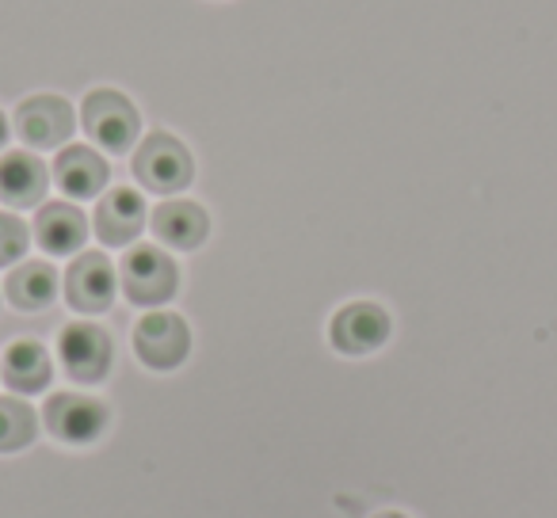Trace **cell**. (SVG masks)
<instances>
[{
    "label": "cell",
    "mask_w": 557,
    "mask_h": 518,
    "mask_svg": "<svg viewBox=\"0 0 557 518\" xmlns=\"http://www.w3.org/2000/svg\"><path fill=\"white\" fill-rule=\"evenodd\" d=\"M58 363L73 386H103L115 370V343L96 320H70L58 332Z\"/></svg>",
    "instance_id": "cell-7"
},
{
    "label": "cell",
    "mask_w": 557,
    "mask_h": 518,
    "mask_svg": "<svg viewBox=\"0 0 557 518\" xmlns=\"http://www.w3.org/2000/svg\"><path fill=\"white\" fill-rule=\"evenodd\" d=\"M131 172L149 194H180L195 184V153L169 130H153L134 149Z\"/></svg>",
    "instance_id": "cell-5"
},
{
    "label": "cell",
    "mask_w": 557,
    "mask_h": 518,
    "mask_svg": "<svg viewBox=\"0 0 557 518\" xmlns=\"http://www.w3.org/2000/svg\"><path fill=\"white\" fill-rule=\"evenodd\" d=\"M0 378L16 396H35L47 393L50 381H54V358H50L47 343L42 340H12L4 343V355H0Z\"/></svg>",
    "instance_id": "cell-15"
},
{
    "label": "cell",
    "mask_w": 557,
    "mask_h": 518,
    "mask_svg": "<svg viewBox=\"0 0 557 518\" xmlns=\"http://www.w3.org/2000/svg\"><path fill=\"white\" fill-rule=\"evenodd\" d=\"M9 134H12V126H9V118H4V111H0V153L9 146Z\"/></svg>",
    "instance_id": "cell-20"
},
{
    "label": "cell",
    "mask_w": 557,
    "mask_h": 518,
    "mask_svg": "<svg viewBox=\"0 0 557 518\" xmlns=\"http://www.w3.org/2000/svg\"><path fill=\"white\" fill-rule=\"evenodd\" d=\"M50 191V168L32 149H4L0 153V202L12 210L42 206Z\"/></svg>",
    "instance_id": "cell-13"
},
{
    "label": "cell",
    "mask_w": 557,
    "mask_h": 518,
    "mask_svg": "<svg viewBox=\"0 0 557 518\" xmlns=\"http://www.w3.org/2000/svg\"><path fill=\"white\" fill-rule=\"evenodd\" d=\"M65 305L81 317H103L115 309L119 298V267L103 252H77L62 275Z\"/></svg>",
    "instance_id": "cell-8"
},
{
    "label": "cell",
    "mask_w": 557,
    "mask_h": 518,
    "mask_svg": "<svg viewBox=\"0 0 557 518\" xmlns=\"http://www.w3.org/2000/svg\"><path fill=\"white\" fill-rule=\"evenodd\" d=\"M397 320L374 298H356V302H344L341 309L329 317L325 325V340L348 363H363V358L379 355L394 343Z\"/></svg>",
    "instance_id": "cell-2"
},
{
    "label": "cell",
    "mask_w": 557,
    "mask_h": 518,
    "mask_svg": "<svg viewBox=\"0 0 557 518\" xmlns=\"http://www.w3.org/2000/svg\"><path fill=\"white\" fill-rule=\"evenodd\" d=\"M134 358L149 374H176L195 351V328L172 309H153L134 325Z\"/></svg>",
    "instance_id": "cell-4"
},
{
    "label": "cell",
    "mask_w": 557,
    "mask_h": 518,
    "mask_svg": "<svg viewBox=\"0 0 557 518\" xmlns=\"http://www.w3.org/2000/svg\"><path fill=\"white\" fill-rule=\"evenodd\" d=\"M119 290L131 305L161 309L180 294V264L157 244H131L119 264Z\"/></svg>",
    "instance_id": "cell-3"
},
{
    "label": "cell",
    "mask_w": 557,
    "mask_h": 518,
    "mask_svg": "<svg viewBox=\"0 0 557 518\" xmlns=\"http://www.w3.org/2000/svg\"><path fill=\"white\" fill-rule=\"evenodd\" d=\"M81 126H85L96 149H103L111 156H126L138 146L141 115L115 88H92L85 96V103H81Z\"/></svg>",
    "instance_id": "cell-6"
},
{
    "label": "cell",
    "mask_w": 557,
    "mask_h": 518,
    "mask_svg": "<svg viewBox=\"0 0 557 518\" xmlns=\"http://www.w3.org/2000/svg\"><path fill=\"white\" fill-rule=\"evenodd\" d=\"M58 298H62V275L50 260H24L4 279V302L27 317L54 309Z\"/></svg>",
    "instance_id": "cell-14"
},
{
    "label": "cell",
    "mask_w": 557,
    "mask_h": 518,
    "mask_svg": "<svg viewBox=\"0 0 557 518\" xmlns=\"http://www.w3.org/2000/svg\"><path fill=\"white\" fill-rule=\"evenodd\" d=\"M32 248V229L12 210H0V267H16Z\"/></svg>",
    "instance_id": "cell-18"
},
{
    "label": "cell",
    "mask_w": 557,
    "mask_h": 518,
    "mask_svg": "<svg viewBox=\"0 0 557 518\" xmlns=\"http://www.w3.org/2000/svg\"><path fill=\"white\" fill-rule=\"evenodd\" d=\"M0 305H4V298H0Z\"/></svg>",
    "instance_id": "cell-21"
},
{
    "label": "cell",
    "mask_w": 557,
    "mask_h": 518,
    "mask_svg": "<svg viewBox=\"0 0 557 518\" xmlns=\"http://www.w3.org/2000/svg\"><path fill=\"white\" fill-rule=\"evenodd\" d=\"M54 184L62 187L65 199L88 202L100 199L111 184V164L100 149L92 146H62L54 156V168H50Z\"/></svg>",
    "instance_id": "cell-12"
},
{
    "label": "cell",
    "mask_w": 557,
    "mask_h": 518,
    "mask_svg": "<svg viewBox=\"0 0 557 518\" xmlns=\"http://www.w3.org/2000/svg\"><path fill=\"white\" fill-rule=\"evenodd\" d=\"M42 439V419L24 396H0V457L24 454Z\"/></svg>",
    "instance_id": "cell-17"
},
{
    "label": "cell",
    "mask_w": 557,
    "mask_h": 518,
    "mask_svg": "<svg viewBox=\"0 0 557 518\" xmlns=\"http://www.w3.org/2000/svg\"><path fill=\"white\" fill-rule=\"evenodd\" d=\"M371 518H412L409 510H401V507H382V510H374Z\"/></svg>",
    "instance_id": "cell-19"
},
{
    "label": "cell",
    "mask_w": 557,
    "mask_h": 518,
    "mask_svg": "<svg viewBox=\"0 0 557 518\" xmlns=\"http://www.w3.org/2000/svg\"><path fill=\"white\" fill-rule=\"evenodd\" d=\"M73 130H77V118H73L70 100L54 92L32 96L16 108V134L27 149H62L70 146Z\"/></svg>",
    "instance_id": "cell-9"
},
{
    "label": "cell",
    "mask_w": 557,
    "mask_h": 518,
    "mask_svg": "<svg viewBox=\"0 0 557 518\" xmlns=\"http://www.w3.org/2000/svg\"><path fill=\"white\" fill-rule=\"evenodd\" d=\"M88 217L73 202H42L39 214H35V244L47 255H77L85 252L88 240Z\"/></svg>",
    "instance_id": "cell-16"
},
{
    "label": "cell",
    "mask_w": 557,
    "mask_h": 518,
    "mask_svg": "<svg viewBox=\"0 0 557 518\" xmlns=\"http://www.w3.org/2000/svg\"><path fill=\"white\" fill-rule=\"evenodd\" d=\"M42 431L50 442L62 450H92L108 439L115 412H111L108 396L81 393V389H58L42 401Z\"/></svg>",
    "instance_id": "cell-1"
},
{
    "label": "cell",
    "mask_w": 557,
    "mask_h": 518,
    "mask_svg": "<svg viewBox=\"0 0 557 518\" xmlns=\"http://www.w3.org/2000/svg\"><path fill=\"white\" fill-rule=\"evenodd\" d=\"M210 214L202 202L195 199H164L149 214V229H153L157 244L172 248V252H199L210 240Z\"/></svg>",
    "instance_id": "cell-11"
},
{
    "label": "cell",
    "mask_w": 557,
    "mask_h": 518,
    "mask_svg": "<svg viewBox=\"0 0 557 518\" xmlns=\"http://www.w3.org/2000/svg\"><path fill=\"white\" fill-rule=\"evenodd\" d=\"M146 225H149V206L138 187H108V191L96 199L92 229L100 244L126 248L141 237Z\"/></svg>",
    "instance_id": "cell-10"
}]
</instances>
